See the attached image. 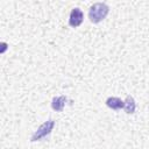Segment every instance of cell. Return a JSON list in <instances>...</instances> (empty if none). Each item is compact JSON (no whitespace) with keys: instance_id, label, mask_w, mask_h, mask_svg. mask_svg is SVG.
I'll list each match as a JSON object with an SVG mask.
<instances>
[{"instance_id":"cell-1","label":"cell","mask_w":149,"mask_h":149,"mask_svg":"<svg viewBox=\"0 0 149 149\" xmlns=\"http://www.w3.org/2000/svg\"><path fill=\"white\" fill-rule=\"evenodd\" d=\"M108 12H109V7L106 3L97 2L93 6H91V8L88 10V17H90L91 22L99 23L100 21H102L107 16Z\"/></svg>"},{"instance_id":"cell-2","label":"cell","mask_w":149,"mask_h":149,"mask_svg":"<svg viewBox=\"0 0 149 149\" xmlns=\"http://www.w3.org/2000/svg\"><path fill=\"white\" fill-rule=\"evenodd\" d=\"M54 126H55V121H54V120H48V121H45V122L42 123V125L37 128V130L33 134L30 141L35 142V141H38V140L43 139L44 136H47L48 134L51 133V130L54 129Z\"/></svg>"},{"instance_id":"cell-3","label":"cell","mask_w":149,"mask_h":149,"mask_svg":"<svg viewBox=\"0 0 149 149\" xmlns=\"http://www.w3.org/2000/svg\"><path fill=\"white\" fill-rule=\"evenodd\" d=\"M83 19H84V14L81 12V9L79 8H73L70 13V19H69V24L73 28L78 27L81 22H83Z\"/></svg>"},{"instance_id":"cell-4","label":"cell","mask_w":149,"mask_h":149,"mask_svg":"<svg viewBox=\"0 0 149 149\" xmlns=\"http://www.w3.org/2000/svg\"><path fill=\"white\" fill-rule=\"evenodd\" d=\"M106 105L112 109H121L125 106V101H122L120 98L116 97H109L106 100Z\"/></svg>"},{"instance_id":"cell-5","label":"cell","mask_w":149,"mask_h":149,"mask_svg":"<svg viewBox=\"0 0 149 149\" xmlns=\"http://www.w3.org/2000/svg\"><path fill=\"white\" fill-rule=\"evenodd\" d=\"M65 101H66V98L65 97H55L52 99V102H51V107L54 111L56 112H62L64 106H65Z\"/></svg>"},{"instance_id":"cell-6","label":"cell","mask_w":149,"mask_h":149,"mask_svg":"<svg viewBox=\"0 0 149 149\" xmlns=\"http://www.w3.org/2000/svg\"><path fill=\"white\" fill-rule=\"evenodd\" d=\"M125 111L127 114H133L135 112V108H136V104H135V100L133 97L130 95H127L126 100H125V106H123Z\"/></svg>"}]
</instances>
